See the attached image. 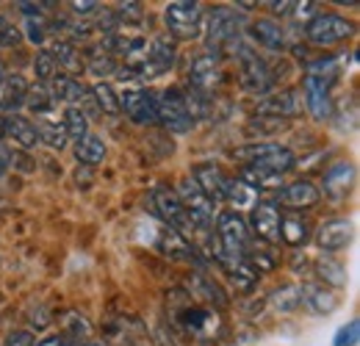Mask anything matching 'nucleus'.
Returning a JSON list of instances; mask_svg holds the SVG:
<instances>
[{"instance_id": "nucleus-1", "label": "nucleus", "mask_w": 360, "mask_h": 346, "mask_svg": "<svg viewBox=\"0 0 360 346\" xmlns=\"http://www.w3.org/2000/svg\"><path fill=\"white\" fill-rule=\"evenodd\" d=\"M238 161H244V167H258V169H269V172L285 174L288 169H294L297 158L288 147L283 144H271V141H252L247 147H238L233 153Z\"/></svg>"}, {"instance_id": "nucleus-2", "label": "nucleus", "mask_w": 360, "mask_h": 346, "mask_svg": "<svg viewBox=\"0 0 360 346\" xmlns=\"http://www.w3.org/2000/svg\"><path fill=\"white\" fill-rule=\"evenodd\" d=\"M202 17L205 8L197 0H172L164 8L167 28L175 39H197L202 34Z\"/></svg>"}, {"instance_id": "nucleus-3", "label": "nucleus", "mask_w": 360, "mask_h": 346, "mask_svg": "<svg viewBox=\"0 0 360 346\" xmlns=\"http://www.w3.org/2000/svg\"><path fill=\"white\" fill-rule=\"evenodd\" d=\"M150 208H153L155 217L164 222V227L180 233L183 238L194 236V224H191V219L186 214V208L180 205L178 194L169 186H155L150 191Z\"/></svg>"}, {"instance_id": "nucleus-4", "label": "nucleus", "mask_w": 360, "mask_h": 346, "mask_svg": "<svg viewBox=\"0 0 360 346\" xmlns=\"http://www.w3.org/2000/svg\"><path fill=\"white\" fill-rule=\"evenodd\" d=\"M155 122L172 133H188L194 125V114L180 89H164L155 94Z\"/></svg>"}, {"instance_id": "nucleus-5", "label": "nucleus", "mask_w": 360, "mask_h": 346, "mask_svg": "<svg viewBox=\"0 0 360 346\" xmlns=\"http://www.w3.org/2000/svg\"><path fill=\"white\" fill-rule=\"evenodd\" d=\"M355 34V23H349L341 14H316L314 20L305 25V39L319 47H330L344 39H349Z\"/></svg>"}, {"instance_id": "nucleus-6", "label": "nucleus", "mask_w": 360, "mask_h": 346, "mask_svg": "<svg viewBox=\"0 0 360 346\" xmlns=\"http://www.w3.org/2000/svg\"><path fill=\"white\" fill-rule=\"evenodd\" d=\"M180 205L186 208V214L191 219L194 230H211L214 227V203L200 191V186L191 177H183L175 188Z\"/></svg>"}, {"instance_id": "nucleus-7", "label": "nucleus", "mask_w": 360, "mask_h": 346, "mask_svg": "<svg viewBox=\"0 0 360 346\" xmlns=\"http://www.w3.org/2000/svg\"><path fill=\"white\" fill-rule=\"evenodd\" d=\"M175 64H178V44H175V39L172 37H155L147 47V53H144V61L139 64V78H144V81L161 78Z\"/></svg>"}, {"instance_id": "nucleus-8", "label": "nucleus", "mask_w": 360, "mask_h": 346, "mask_svg": "<svg viewBox=\"0 0 360 346\" xmlns=\"http://www.w3.org/2000/svg\"><path fill=\"white\" fill-rule=\"evenodd\" d=\"M217 241L230 255H244V250L252 244V233L247 222L233 214V211H219L217 214Z\"/></svg>"}, {"instance_id": "nucleus-9", "label": "nucleus", "mask_w": 360, "mask_h": 346, "mask_svg": "<svg viewBox=\"0 0 360 346\" xmlns=\"http://www.w3.org/2000/svg\"><path fill=\"white\" fill-rule=\"evenodd\" d=\"M250 233L264 244H280V208L274 200H258L250 208Z\"/></svg>"}, {"instance_id": "nucleus-10", "label": "nucleus", "mask_w": 360, "mask_h": 346, "mask_svg": "<svg viewBox=\"0 0 360 346\" xmlns=\"http://www.w3.org/2000/svg\"><path fill=\"white\" fill-rule=\"evenodd\" d=\"M238 61H241V86L252 94H266L274 84L266 61L258 58V53H252L250 47H238Z\"/></svg>"}, {"instance_id": "nucleus-11", "label": "nucleus", "mask_w": 360, "mask_h": 346, "mask_svg": "<svg viewBox=\"0 0 360 346\" xmlns=\"http://www.w3.org/2000/svg\"><path fill=\"white\" fill-rule=\"evenodd\" d=\"M211 258L219 263L222 274L236 286V291H250V288L258 283V277H261V274H258L247 260L241 258V255H230V252H225L219 244L211 250Z\"/></svg>"}, {"instance_id": "nucleus-12", "label": "nucleus", "mask_w": 360, "mask_h": 346, "mask_svg": "<svg viewBox=\"0 0 360 346\" xmlns=\"http://www.w3.org/2000/svg\"><path fill=\"white\" fill-rule=\"evenodd\" d=\"M352 238H355V224L349 222V219H327V222H321L319 227H316V244H319V250L321 252H341V250H347L349 244H352Z\"/></svg>"}, {"instance_id": "nucleus-13", "label": "nucleus", "mask_w": 360, "mask_h": 346, "mask_svg": "<svg viewBox=\"0 0 360 346\" xmlns=\"http://www.w3.org/2000/svg\"><path fill=\"white\" fill-rule=\"evenodd\" d=\"M120 111H125L136 125H155V94L144 86H131L120 94Z\"/></svg>"}, {"instance_id": "nucleus-14", "label": "nucleus", "mask_w": 360, "mask_h": 346, "mask_svg": "<svg viewBox=\"0 0 360 346\" xmlns=\"http://www.w3.org/2000/svg\"><path fill=\"white\" fill-rule=\"evenodd\" d=\"M175 319H178V324L191 338H208L214 333V327H217V313L208 305H183L175 313Z\"/></svg>"}, {"instance_id": "nucleus-15", "label": "nucleus", "mask_w": 360, "mask_h": 346, "mask_svg": "<svg viewBox=\"0 0 360 346\" xmlns=\"http://www.w3.org/2000/svg\"><path fill=\"white\" fill-rule=\"evenodd\" d=\"M0 136L6 141H11L17 150H37L42 144L37 125L22 114H6L0 122Z\"/></svg>"}, {"instance_id": "nucleus-16", "label": "nucleus", "mask_w": 360, "mask_h": 346, "mask_svg": "<svg viewBox=\"0 0 360 346\" xmlns=\"http://www.w3.org/2000/svg\"><path fill=\"white\" fill-rule=\"evenodd\" d=\"M238 37V17L233 8L227 6H217L208 17V47L211 50H219L225 44L236 42Z\"/></svg>"}, {"instance_id": "nucleus-17", "label": "nucleus", "mask_w": 360, "mask_h": 346, "mask_svg": "<svg viewBox=\"0 0 360 346\" xmlns=\"http://www.w3.org/2000/svg\"><path fill=\"white\" fill-rule=\"evenodd\" d=\"M277 203L294 211H311L321 203V188L311 180H294L277 191Z\"/></svg>"}, {"instance_id": "nucleus-18", "label": "nucleus", "mask_w": 360, "mask_h": 346, "mask_svg": "<svg viewBox=\"0 0 360 346\" xmlns=\"http://www.w3.org/2000/svg\"><path fill=\"white\" fill-rule=\"evenodd\" d=\"M105 335L114 346H150L147 330L134 316H120L105 327Z\"/></svg>"}, {"instance_id": "nucleus-19", "label": "nucleus", "mask_w": 360, "mask_h": 346, "mask_svg": "<svg viewBox=\"0 0 360 346\" xmlns=\"http://www.w3.org/2000/svg\"><path fill=\"white\" fill-rule=\"evenodd\" d=\"M305 105L314 120H330L333 114V97H330V81H321L316 75H305Z\"/></svg>"}, {"instance_id": "nucleus-20", "label": "nucleus", "mask_w": 360, "mask_h": 346, "mask_svg": "<svg viewBox=\"0 0 360 346\" xmlns=\"http://www.w3.org/2000/svg\"><path fill=\"white\" fill-rule=\"evenodd\" d=\"M191 180L200 186V191H202L214 205L225 200L227 174L222 172L219 167H214V164H197V167L191 169Z\"/></svg>"}, {"instance_id": "nucleus-21", "label": "nucleus", "mask_w": 360, "mask_h": 346, "mask_svg": "<svg viewBox=\"0 0 360 346\" xmlns=\"http://www.w3.org/2000/svg\"><path fill=\"white\" fill-rule=\"evenodd\" d=\"M352 183H355V167H352L349 161H335V164L324 172V180H321L324 194H327L330 200H344V197L349 194Z\"/></svg>"}, {"instance_id": "nucleus-22", "label": "nucleus", "mask_w": 360, "mask_h": 346, "mask_svg": "<svg viewBox=\"0 0 360 346\" xmlns=\"http://www.w3.org/2000/svg\"><path fill=\"white\" fill-rule=\"evenodd\" d=\"M155 247H158V252H161L164 258L175 260V263H194V260H197L191 241H188V238H183L180 233H175V230H169V227H164V230H161V236H158Z\"/></svg>"}, {"instance_id": "nucleus-23", "label": "nucleus", "mask_w": 360, "mask_h": 346, "mask_svg": "<svg viewBox=\"0 0 360 346\" xmlns=\"http://www.w3.org/2000/svg\"><path fill=\"white\" fill-rule=\"evenodd\" d=\"M219 75H222V70H219L214 53L197 56L194 64H191V70H188V81H191V86L197 89V91H208V89H214L217 84H219Z\"/></svg>"}, {"instance_id": "nucleus-24", "label": "nucleus", "mask_w": 360, "mask_h": 346, "mask_svg": "<svg viewBox=\"0 0 360 346\" xmlns=\"http://www.w3.org/2000/svg\"><path fill=\"white\" fill-rule=\"evenodd\" d=\"M188 288L194 297H200L202 302H208V307H227V294L225 288L205 271H194L188 277Z\"/></svg>"}, {"instance_id": "nucleus-25", "label": "nucleus", "mask_w": 360, "mask_h": 346, "mask_svg": "<svg viewBox=\"0 0 360 346\" xmlns=\"http://www.w3.org/2000/svg\"><path fill=\"white\" fill-rule=\"evenodd\" d=\"M280 241L288 247H305L311 241V222L302 214H288L280 217Z\"/></svg>"}, {"instance_id": "nucleus-26", "label": "nucleus", "mask_w": 360, "mask_h": 346, "mask_svg": "<svg viewBox=\"0 0 360 346\" xmlns=\"http://www.w3.org/2000/svg\"><path fill=\"white\" fill-rule=\"evenodd\" d=\"M300 300H302V305H308L314 313H319V316L333 313L338 307V297L330 288L319 286V283H302L300 286Z\"/></svg>"}, {"instance_id": "nucleus-27", "label": "nucleus", "mask_w": 360, "mask_h": 346, "mask_svg": "<svg viewBox=\"0 0 360 346\" xmlns=\"http://www.w3.org/2000/svg\"><path fill=\"white\" fill-rule=\"evenodd\" d=\"M25 94H28V84L22 75H6L0 81V111L17 114V108L25 105Z\"/></svg>"}, {"instance_id": "nucleus-28", "label": "nucleus", "mask_w": 360, "mask_h": 346, "mask_svg": "<svg viewBox=\"0 0 360 346\" xmlns=\"http://www.w3.org/2000/svg\"><path fill=\"white\" fill-rule=\"evenodd\" d=\"M250 37L261 44V47H266V50H283L285 47V34H283L280 23H274L269 17L255 20L250 25Z\"/></svg>"}, {"instance_id": "nucleus-29", "label": "nucleus", "mask_w": 360, "mask_h": 346, "mask_svg": "<svg viewBox=\"0 0 360 346\" xmlns=\"http://www.w3.org/2000/svg\"><path fill=\"white\" fill-rule=\"evenodd\" d=\"M47 86H50V94H53L56 103H67V105L81 103L84 94H86V86L75 75H56Z\"/></svg>"}, {"instance_id": "nucleus-30", "label": "nucleus", "mask_w": 360, "mask_h": 346, "mask_svg": "<svg viewBox=\"0 0 360 346\" xmlns=\"http://www.w3.org/2000/svg\"><path fill=\"white\" fill-rule=\"evenodd\" d=\"M297 111H300V105H297V97L291 91L271 94V97H264L258 103V114H264L269 120H285V117H294Z\"/></svg>"}, {"instance_id": "nucleus-31", "label": "nucleus", "mask_w": 360, "mask_h": 346, "mask_svg": "<svg viewBox=\"0 0 360 346\" xmlns=\"http://www.w3.org/2000/svg\"><path fill=\"white\" fill-rule=\"evenodd\" d=\"M61 335L75 346L89 344L91 335H94V327L89 324V319H86V316H81V313L70 310V313H64V319H61Z\"/></svg>"}, {"instance_id": "nucleus-32", "label": "nucleus", "mask_w": 360, "mask_h": 346, "mask_svg": "<svg viewBox=\"0 0 360 346\" xmlns=\"http://www.w3.org/2000/svg\"><path fill=\"white\" fill-rule=\"evenodd\" d=\"M50 53L56 58V67H64L67 72H81L84 70V53L72 39H56Z\"/></svg>"}, {"instance_id": "nucleus-33", "label": "nucleus", "mask_w": 360, "mask_h": 346, "mask_svg": "<svg viewBox=\"0 0 360 346\" xmlns=\"http://www.w3.org/2000/svg\"><path fill=\"white\" fill-rule=\"evenodd\" d=\"M222 203H230L233 205V214L244 211V208H252L258 203V191L250 188L247 183H241L238 177H227V186H225V200Z\"/></svg>"}, {"instance_id": "nucleus-34", "label": "nucleus", "mask_w": 360, "mask_h": 346, "mask_svg": "<svg viewBox=\"0 0 360 346\" xmlns=\"http://www.w3.org/2000/svg\"><path fill=\"white\" fill-rule=\"evenodd\" d=\"M238 180L247 183L250 188H269V191H280L283 188V174L269 172V169H258V167H241Z\"/></svg>"}, {"instance_id": "nucleus-35", "label": "nucleus", "mask_w": 360, "mask_h": 346, "mask_svg": "<svg viewBox=\"0 0 360 346\" xmlns=\"http://www.w3.org/2000/svg\"><path fill=\"white\" fill-rule=\"evenodd\" d=\"M72 153H75V158H78L81 164L97 167V164H103V158H105V144H103V139H97V136L89 133V136H84L81 141H75Z\"/></svg>"}, {"instance_id": "nucleus-36", "label": "nucleus", "mask_w": 360, "mask_h": 346, "mask_svg": "<svg viewBox=\"0 0 360 346\" xmlns=\"http://www.w3.org/2000/svg\"><path fill=\"white\" fill-rule=\"evenodd\" d=\"M25 105H28L37 117H50V111L56 108V100H53V94H50V86H47V84H34V86H28Z\"/></svg>"}, {"instance_id": "nucleus-37", "label": "nucleus", "mask_w": 360, "mask_h": 346, "mask_svg": "<svg viewBox=\"0 0 360 346\" xmlns=\"http://www.w3.org/2000/svg\"><path fill=\"white\" fill-rule=\"evenodd\" d=\"M61 128H64V133H67V139L81 141L84 136H89V117H86L78 105H67L64 120H61Z\"/></svg>"}, {"instance_id": "nucleus-38", "label": "nucleus", "mask_w": 360, "mask_h": 346, "mask_svg": "<svg viewBox=\"0 0 360 346\" xmlns=\"http://www.w3.org/2000/svg\"><path fill=\"white\" fill-rule=\"evenodd\" d=\"M89 94L103 114H120V94H117V89L111 86V84L97 81V84H91Z\"/></svg>"}, {"instance_id": "nucleus-39", "label": "nucleus", "mask_w": 360, "mask_h": 346, "mask_svg": "<svg viewBox=\"0 0 360 346\" xmlns=\"http://www.w3.org/2000/svg\"><path fill=\"white\" fill-rule=\"evenodd\" d=\"M269 305L277 313H294L302 305V300H300V286H283V288L271 291Z\"/></svg>"}, {"instance_id": "nucleus-40", "label": "nucleus", "mask_w": 360, "mask_h": 346, "mask_svg": "<svg viewBox=\"0 0 360 346\" xmlns=\"http://www.w3.org/2000/svg\"><path fill=\"white\" fill-rule=\"evenodd\" d=\"M316 274H319L324 283L335 286V288H341V286L347 283V269H344L338 260H333V258H319V260H316Z\"/></svg>"}, {"instance_id": "nucleus-41", "label": "nucleus", "mask_w": 360, "mask_h": 346, "mask_svg": "<svg viewBox=\"0 0 360 346\" xmlns=\"http://www.w3.org/2000/svg\"><path fill=\"white\" fill-rule=\"evenodd\" d=\"M34 75H37V84H50L56 75H58V67H56V58H53V53L42 47L39 53H37V58H34Z\"/></svg>"}, {"instance_id": "nucleus-42", "label": "nucleus", "mask_w": 360, "mask_h": 346, "mask_svg": "<svg viewBox=\"0 0 360 346\" xmlns=\"http://www.w3.org/2000/svg\"><path fill=\"white\" fill-rule=\"evenodd\" d=\"M84 67L89 70L91 75H114L117 72V61L108 56V53H86V58H84Z\"/></svg>"}, {"instance_id": "nucleus-43", "label": "nucleus", "mask_w": 360, "mask_h": 346, "mask_svg": "<svg viewBox=\"0 0 360 346\" xmlns=\"http://www.w3.org/2000/svg\"><path fill=\"white\" fill-rule=\"evenodd\" d=\"M37 130H39V141H45L47 147H53V150L67 147V133L58 122H42V125H37Z\"/></svg>"}, {"instance_id": "nucleus-44", "label": "nucleus", "mask_w": 360, "mask_h": 346, "mask_svg": "<svg viewBox=\"0 0 360 346\" xmlns=\"http://www.w3.org/2000/svg\"><path fill=\"white\" fill-rule=\"evenodd\" d=\"M111 17H114V23H117V28L125 23H141V17H144V8H141V3H120L117 8H111Z\"/></svg>"}, {"instance_id": "nucleus-45", "label": "nucleus", "mask_w": 360, "mask_h": 346, "mask_svg": "<svg viewBox=\"0 0 360 346\" xmlns=\"http://www.w3.org/2000/svg\"><path fill=\"white\" fill-rule=\"evenodd\" d=\"M50 25L45 23V17H25V37L34 44H45Z\"/></svg>"}, {"instance_id": "nucleus-46", "label": "nucleus", "mask_w": 360, "mask_h": 346, "mask_svg": "<svg viewBox=\"0 0 360 346\" xmlns=\"http://www.w3.org/2000/svg\"><path fill=\"white\" fill-rule=\"evenodd\" d=\"M358 333H360V321L358 319H352L347 327H341V330H338L335 344L333 346H355L358 344Z\"/></svg>"}, {"instance_id": "nucleus-47", "label": "nucleus", "mask_w": 360, "mask_h": 346, "mask_svg": "<svg viewBox=\"0 0 360 346\" xmlns=\"http://www.w3.org/2000/svg\"><path fill=\"white\" fill-rule=\"evenodd\" d=\"M14 44H20V31L11 25L8 17L0 14V47H14Z\"/></svg>"}, {"instance_id": "nucleus-48", "label": "nucleus", "mask_w": 360, "mask_h": 346, "mask_svg": "<svg viewBox=\"0 0 360 346\" xmlns=\"http://www.w3.org/2000/svg\"><path fill=\"white\" fill-rule=\"evenodd\" d=\"M291 14H294L300 23H302V20H308V23H311L316 14H319V3H314V0H302V3H294V6H291ZM308 23H305V25H308Z\"/></svg>"}, {"instance_id": "nucleus-49", "label": "nucleus", "mask_w": 360, "mask_h": 346, "mask_svg": "<svg viewBox=\"0 0 360 346\" xmlns=\"http://www.w3.org/2000/svg\"><path fill=\"white\" fill-rule=\"evenodd\" d=\"M3 346H37V338H34L31 330H14V333L6 335Z\"/></svg>"}, {"instance_id": "nucleus-50", "label": "nucleus", "mask_w": 360, "mask_h": 346, "mask_svg": "<svg viewBox=\"0 0 360 346\" xmlns=\"http://www.w3.org/2000/svg\"><path fill=\"white\" fill-rule=\"evenodd\" d=\"M70 8H72V14H75V17H89V14H94V11H100L103 6H100L97 0H84V3L72 0V3H70Z\"/></svg>"}, {"instance_id": "nucleus-51", "label": "nucleus", "mask_w": 360, "mask_h": 346, "mask_svg": "<svg viewBox=\"0 0 360 346\" xmlns=\"http://www.w3.org/2000/svg\"><path fill=\"white\" fill-rule=\"evenodd\" d=\"M47 3H17V8L25 14V17H45Z\"/></svg>"}, {"instance_id": "nucleus-52", "label": "nucleus", "mask_w": 360, "mask_h": 346, "mask_svg": "<svg viewBox=\"0 0 360 346\" xmlns=\"http://www.w3.org/2000/svg\"><path fill=\"white\" fill-rule=\"evenodd\" d=\"M37 346H75V344H70L64 335H50V338H42V341H37Z\"/></svg>"}, {"instance_id": "nucleus-53", "label": "nucleus", "mask_w": 360, "mask_h": 346, "mask_svg": "<svg viewBox=\"0 0 360 346\" xmlns=\"http://www.w3.org/2000/svg\"><path fill=\"white\" fill-rule=\"evenodd\" d=\"M266 6H269L274 14H288L294 3H291V0H283V3H274V0H271V3H266Z\"/></svg>"}, {"instance_id": "nucleus-54", "label": "nucleus", "mask_w": 360, "mask_h": 346, "mask_svg": "<svg viewBox=\"0 0 360 346\" xmlns=\"http://www.w3.org/2000/svg\"><path fill=\"white\" fill-rule=\"evenodd\" d=\"M8 164H11V153H8V150H6L3 144H0V177L6 174V169H8Z\"/></svg>"}, {"instance_id": "nucleus-55", "label": "nucleus", "mask_w": 360, "mask_h": 346, "mask_svg": "<svg viewBox=\"0 0 360 346\" xmlns=\"http://www.w3.org/2000/svg\"><path fill=\"white\" fill-rule=\"evenodd\" d=\"M78 346H100V344H78Z\"/></svg>"}, {"instance_id": "nucleus-56", "label": "nucleus", "mask_w": 360, "mask_h": 346, "mask_svg": "<svg viewBox=\"0 0 360 346\" xmlns=\"http://www.w3.org/2000/svg\"><path fill=\"white\" fill-rule=\"evenodd\" d=\"M3 117H6V114H3V111H0V122H3Z\"/></svg>"}]
</instances>
